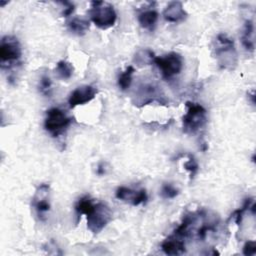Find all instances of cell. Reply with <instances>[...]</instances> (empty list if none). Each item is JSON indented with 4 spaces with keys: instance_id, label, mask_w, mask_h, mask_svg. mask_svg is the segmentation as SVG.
I'll return each instance as SVG.
<instances>
[{
    "instance_id": "obj_1",
    "label": "cell",
    "mask_w": 256,
    "mask_h": 256,
    "mask_svg": "<svg viewBox=\"0 0 256 256\" xmlns=\"http://www.w3.org/2000/svg\"><path fill=\"white\" fill-rule=\"evenodd\" d=\"M89 15L91 21L103 30L112 27L117 20V14L113 6L103 1H92Z\"/></svg>"
},
{
    "instance_id": "obj_2",
    "label": "cell",
    "mask_w": 256,
    "mask_h": 256,
    "mask_svg": "<svg viewBox=\"0 0 256 256\" xmlns=\"http://www.w3.org/2000/svg\"><path fill=\"white\" fill-rule=\"evenodd\" d=\"M215 55L219 66L223 69H233L237 64V53L234 42L226 34H219L216 38Z\"/></svg>"
},
{
    "instance_id": "obj_3",
    "label": "cell",
    "mask_w": 256,
    "mask_h": 256,
    "mask_svg": "<svg viewBox=\"0 0 256 256\" xmlns=\"http://www.w3.org/2000/svg\"><path fill=\"white\" fill-rule=\"evenodd\" d=\"M186 108L187 111L182 118L183 131L194 134L206 124V110L200 104L193 102H186Z\"/></svg>"
},
{
    "instance_id": "obj_4",
    "label": "cell",
    "mask_w": 256,
    "mask_h": 256,
    "mask_svg": "<svg viewBox=\"0 0 256 256\" xmlns=\"http://www.w3.org/2000/svg\"><path fill=\"white\" fill-rule=\"evenodd\" d=\"M70 123L71 119L61 109L51 108L46 113L44 127L53 137H58L64 133Z\"/></svg>"
},
{
    "instance_id": "obj_5",
    "label": "cell",
    "mask_w": 256,
    "mask_h": 256,
    "mask_svg": "<svg viewBox=\"0 0 256 256\" xmlns=\"http://www.w3.org/2000/svg\"><path fill=\"white\" fill-rule=\"evenodd\" d=\"M112 220V211L104 203H97L87 215V227L93 234H98Z\"/></svg>"
},
{
    "instance_id": "obj_6",
    "label": "cell",
    "mask_w": 256,
    "mask_h": 256,
    "mask_svg": "<svg viewBox=\"0 0 256 256\" xmlns=\"http://www.w3.org/2000/svg\"><path fill=\"white\" fill-rule=\"evenodd\" d=\"M154 63L165 78H171L179 74L183 67V59L181 55L176 52H171L161 57H155Z\"/></svg>"
},
{
    "instance_id": "obj_7",
    "label": "cell",
    "mask_w": 256,
    "mask_h": 256,
    "mask_svg": "<svg viewBox=\"0 0 256 256\" xmlns=\"http://www.w3.org/2000/svg\"><path fill=\"white\" fill-rule=\"evenodd\" d=\"M22 50L18 40L12 36H5L0 44V59L2 65L4 63H12L20 59Z\"/></svg>"
},
{
    "instance_id": "obj_8",
    "label": "cell",
    "mask_w": 256,
    "mask_h": 256,
    "mask_svg": "<svg viewBox=\"0 0 256 256\" xmlns=\"http://www.w3.org/2000/svg\"><path fill=\"white\" fill-rule=\"evenodd\" d=\"M49 191L50 187L48 184H41L36 189L35 194L32 198V207L35 209L40 219H43L45 214L50 210Z\"/></svg>"
},
{
    "instance_id": "obj_9",
    "label": "cell",
    "mask_w": 256,
    "mask_h": 256,
    "mask_svg": "<svg viewBox=\"0 0 256 256\" xmlns=\"http://www.w3.org/2000/svg\"><path fill=\"white\" fill-rule=\"evenodd\" d=\"M97 94V89L91 85H82L77 87L69 96L68 103L71 108L78 105H84L90 102Z\"/></svg>"
},
{
    "instance_id": "obj_10",
    "label": "cell",
    "mask_w": 256,
    "mask_h": 256,
    "mask_svg": "<svg viewBox=\"0 0 256 256\" xmlns=\"http://www.w3.org/2000/svg\"><path fill=\"white\" fill-rule=\"evenodd\" d=\"M115 196L117 199L127 202L133 206H137L141 203L146 202L148 198L145 189L133 190L124 186H121L116 190Z\"/></svg>"
},
{
    "instance_id": "obj_11",
    "label": "cell",
    "mask_w": 256,
    "mask_h": 256,
    "mask_svg": "<svg viewBox=\"0 0 256 256\" xmlns=\"http://www.w3.org/2000/svg\"><path fill=\"white\" fill-rule=\"evenodd\" d=\"M187 16V12L185 11L182 3L179 1H173L169 3L163 11V17L168 22H180L186 19Z\"/></svg>"
},
{
    "instance_id": "obj_12",
    "label": "cell",
    "mask_w": 256,
    "mask_h": 256,
    "mask_svg": "<svg viewBox=\"0 0 256 256\" xmlns=\"http://www.w3.org/2000/svg\"><path fill=\"white\" fill-rule=\"evenodd\" d=\"M161 249L167 255H180L185 252V244L176 236H169L162 242Z\"/></svg>"
},
{
    "instance_id": "obj_13",
    "label": "cell",
    "mask_w": 256,
    "mask_h": 256,
    "mask_svg": "<svg viewBox=\"0 0 256 256\" xmlns=\"http://www.w3.org/2000/svg\"><path fill=\"white\" fill-rule=\"evenodd\" d=\"M158 20V13L153 9L145 10L138 15V22L140 26L147 30H153Z\"/></svg>"
},
{
    "instance_id": "obj_14",
    "label": "cell",
    "mask_w": 256,
    "mask_h": 256,
    "mask_svg": "<svg viewBox=\"0 0 256 256\" xmlns=\"http://www.w3.org/2000/svg\"><path fill=\"white\" fill-rule=\"evenodd\" d=\"M241 40H242V45L246 50L248 51L254 50V25L251 20H247L245 22Z\"/></svg>"
},
{
    "instance_id": "obj_15",
    "label": "cell",
    "mask_w": 256,
    "mask_h": 256,
    "mask_svg": "<svg viewBox=\"0 0 256 256\" xmlns=\"http://www.w3.org/2000/svg\"><path fill=\"white\" fill-rule=\"evenodd\" d=\"M140 97H141V99L144 98L143 100H141V105H146L149 102H154L156 100H158L159 102H164L163 100L160 99V95L157 90V87H154L152 85L143 86L141 88Z\"/></svg>"
},
{
    "instance_id": "obj_16",
    "label": "cell",
    "mask_w": 256,
    "mask_h": 256,
    "mask_svg": "<svg viewBox=\"0 0 256 256\" xmlns=\"http://www.w3.org/2000/svg\"><path fill=\"white\" fill-rule=\"evenodd\" d=\"M69 29L76 35H84L89 29V22L83 18L74 17L68 22Z\"/></svg>"
},
{
    "instance_id": "obj_17",
    "label": "cell",
    "mask_w": 256,
    "mask_h": 256,
    "mask_svg": "<svg viewBox=\"0 0 256 256\" xmlns=\"http://www.w3.org/2000/svg\"><path fill=\"white\" fill-rule=\"evenodd\" d=\"M95 207V204L93 203L92 199L88 196H84L78 200V202L75 205V210L78 215H89Z\"/></svg>"
},
{
    "instance_id": "obj_18",
    "label": "cell",
    "mask_w": 256,
    "mask_h": 256,
    "mask_svg": "<svg viewBox=\"0 0 256 256\" xmlns=\"http://www.w3.org/2000/svg\"><path fill=\"white\" fill-rule=\"evenodd\" d=\"M55 71H56L59 78L66 80V79H69L72 76L74 68H73L71 63H69L65 60H61L56 64Z\"/></svg>"
},
{
    "instance_id": "obj_19",
    "label": "cell",
    "mask_w": 256,
    "mask_h": 256,
    "mask_svg": "<svg viewBox=\"0 0 256 256\" xmlns=\"http://www.w3.org/2000/svg\"><path fill=\"white\" fill-rule=\"evenodd\" d=\"M155 55L154 53L149 50V49H144V50H140L139 52H137L135 54V58H134V61L140 65V66H143V65H149L151 64L152 62H154V59H155Z\"/></svg>"
},
{
    "instance_id": "obj_20",
    "label": "cell",
    "mask_w": 256,
    "mask_h": 256,
    "mask_svg": "<svg viewBox=\"0 0 256 256\" xmlns=\"http://www.w3.org/2000/svg\"><path fill=\"white\" fill-rule=\"evenodd\" d=\"M134 67L133 66H128L124 72H122L119 75L118 78V85L122 90H127L132 82V75L134 73Z\"/></svg>"
},
{
    "instance_id": "obj_21",
    "label": "cell",
    "mask_w": 256,
    "mask_h": 256,
    "mask_svg": "<svg viewBox=\"0 0 256 256\" xmlns=\"http://www.w3.org/2000/svg\"><path fill=\"white\" fill-rule=\"evenodd\" d=\"M253 202H254V201H253V198H248V199H246L245 202H244V204H243V206H242L240 209L235 210V211L233 212V214L231 215V216L234 218V221H235V223H236L238 226H239V225L241 224V222H242V218H243L244 213L247 211V209L250 208V206L252 205Z\"/></svg>"
},
{
    "instance_id": "obj_22",
    "label": "cell",
    "mask_w": 256,
    "mask_h": 256,
    "mask_svg": "<svg viewBox=\"0 0 256 256\" xmlns=\"http://www.w3.org/2000/svg\"><path fill=\"white\" fill-rule=\"evenodd\" d=\"M179 194V191L177 188H175L172 184L170 183H165L162 186L161 189V196L165 199H172L175 198Z\"/></svg>"
},
{
    "instance_id": "obj_23",
    "label": "cell",
    "mask_w": 256,
    "mask_h": 256,
    "mask_svg": "<svg viewBox=\"0 0 256 256\" xmlns=\"http://www.w3.org/2000/svg\"><path fill=\"white\" fill-rule=\"evenodd\" d=\"M184 168H185L187 171H189V173H190V178L193 179L194 176L196 175L197 171H198L199 166H198V163L196 162V160H195L192 156H190L189 159L184 163Z\"/></svg>"
},
{
    "instance_id": "obj_24",
    "label": "cell",
    "mask_w": 256,
    "mask_h": 256,
    "mask_svg": "<svg viewBox=\"0 0 256 256\" xmlns=\"http://www.w3.org/2000/svg\"><path fill=\"white\" fill-rule=\"evenodd\" d=\"M39 90L41 93H43L44 95H50V91H51V80L48 76L43 75L40 79V83H39Z\"/></svg>"
},
{
    "instance_id": "obj_25",
    "label": "cell",
    "mask_w": 256,
    "mask_h": 256,
    "mask_svg": "<svg viewBox=\"0 0 256 256\" xmlns=\"http://www.w3.org/2000/svg\"><path fill=\"white\" fill-rule=\"evenodd\" d=\"M256 253V242L249 240L243 246V254L245 256H252Z\"/></svg>"
},
{
    "instance_id": "obj_26",
    "label": "cell",
    "mask_w": 256,
    "mask_h": 256,
    "mask_svg": "<svg viewBox=\"0 0 256 256\" xmlns=\"http://www.w3.org/2000/svg\"><path fill=\"white\" fill-rule=\"evenodd\" d=\"M63 3L66 5V7L64 9V12H63V16L67 17L70 14H72V12L74 11V5L72 3H70V2H63Z\"/></svg>"
},
{
    "instance_id": "obj_27",
    "label": "cell",
    "mask_w": 256,
    "mask_h": 256,
    "mask_svg": "<svg viewBox=\"0 0 256 256\" xmlns=\"http://www.w3.org/2000/svg\"><path fill=\"white\" fill-rule=\"evenodd\" d=\"M104 173H105V168H104L103 164H100V165L98 166V169H97V174L103 175Z\"/></svg>"
}]
</instances>
